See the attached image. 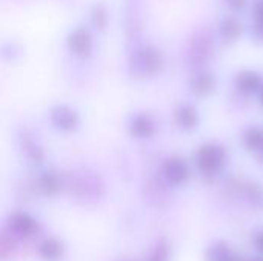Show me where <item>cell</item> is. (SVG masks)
Returning <instances> with one entry per match:
<instances>
[{"instance_id": "cell-6", "label": "cell", "mask_w": 263, "mask_h": 261, "mask_svg": "<svg viewBox=\"0 0 263 261\" xmlns=\"http://www.w3.org/2000/svg\"><path fill=\"white\" fill-rule=\"evenodd\" d=\"M194 163L200 174L216 175L219 174L227 163V151L222 145L216 142H208L199 146L194 155Z\"/></svg>"}, {"instance_id": "cell-10", "label": "cell", "mask_w": 263, "mask_h": 261, "mask_svg": "<svg viewBox=\"0 0 263 261\" xmlns=\"http://www.w3.org/2000/svg\"><path fill=\"white\" fill-rule=\"evenodd\" d=\"M34 251L40 261H65L68 257L66 243L55 235H42L35 242Z\"/></svg>"}, {"instance_id": "cell-4", "label": "cell", "mask_w": 263, "mask_h": 261, "mask_svg": "<svg viewBox=\"0 0 263 261\" xmlns=\"http://www.w3.org/2000/svg\"><path fill=\"white\" fill-rule=\"evenodd\" d=\"M15 142L20 157L32 168L42 169L46 163V149L39 137L29 126H22L15 134Z\"/></svg>"}, {"instance_id": "cell-25", "label": "cell", "mask_w": 263, "mask_h": 261, "mask_svg": "<svg viewBox=\"0 0 263 261\" xmlns=\"http://www.w3.org/2000/svg\"><path fill=\"white\" fill-rule=\"evenodd\" d=\"M254 261H263V258H256V260Z\"/></svg>"}, {"instance_id": "cell-8", "label": "cell", "mask_w": 263, "mask_h": 261, "mask_svg": "<svg viewBox=\"0 0 263 261\" xmlns=\"http://www.w3.org/2000/svg\"><path fill=\"white\" fill-rule=\"evenodd\" d=\"M66 46L71 52L72 57L77 58H89L94 52V35L91 32V29L88 26H77L74 28L68 35H66Z\"/></svg>"}, {"instance_id": "cell-5", "label": "cell", "mask_w": 263, "mask_h": 261, "mask_svg": "<svg viewBox=\"0 0 263 261\" xmlns=\"http://www.w3.org/2000/svg\"><path fill=\"white\" fill-rule=\"evenodd\" d=\"M48 123L51 125V128L60 134H76L80 128H82V115L80 112L68 105V103H55L52 105L48 112Z\"/></svg>"}, {"instance_id": "cell-14", "label": "cell", "mask_w": 263, "mask_h": 261, "mask_svg": "<svg viewBox=\"0 0 263 261\" xmlns=\"http://www.w3.org/2000/svg\"><path fill=\"white\" fill-rule=\"evenodd\" d=\"M191 91L196 97H200V98H205L208 95H211L214 91H216V78L213 77V74L210 72H199L196 74L193 78H191Z\"/></svg>"}, {"instance_id": "cell-7", "label": "cell", "mask_w": 263, "mask_h": 261, "mask_svg": "<svg viewBox=\"0 0 263 261\" xmlns=\"http://www.w3.org/2000/svg\"><path fill=\"white\" fill-rule=\"evenodd\" d=\"M32 191L35 195L54 200L65 194V174L54 168H42L32 180Z\"/></svg>"}, {"instance_id": "cell-12", "label": "cell", "mask_w": 263, "mask_h": 261, "mask_svg": "<svg viewBox=\"0 0 263 261\" xmlns=\"http://www.w3.org/2000/svg\"><path fill=\"white\" fill-rule=\"evenodd\" d=\"M234 86L239 92L245 95H251V94L260 92V89L263 88V80L259 72L245 69V71L237 72V75L234 77Z\"/></svg>"}, {"instance_id": "cell-3", "label": "cell", "mask_w": 263, "mask_h": 261, "mask_svg": "<svg viewBox=\"0 0 263 261\" xmlns=\"http://www.w3.org/2000/svg\"><path fill=\"white\" fill-rule=\"evenodd\" d=\"M163 68L162 52L151 45L137 46L128 57V71L136 78L153 77Z\"/></svg>"}, {"instance_id": "cell-17", "label": "cell", "mask_w": 263, "mask_h": 261, "mask_svg": "<svg viewBox=\"0 0 263 261\" xmlns=\"http://www.w3.org/2000/svg\"><path fill=\"white\" fill-rule=\"evenodd\" d=\"M18 242L5 229H0V261H8L12 258L18 249Z\"/></svg>"}, {"instance_id": "cell-11", "label": "cell", "mask_w": 263, "mask_h": 261, "mask_svg": "<svg viewBox=\"0 0 263 261\" xmlns=\"http://www.w3.org/2000/svg\"><path fill=\"white\" fill-rule=\"evenodd\" d=\"M126 129L136 140H149L157 132V123L148 112H134L126 122Z\"/></svg>"}, {"instance_id": "cell-9", "label": "cell", "mask_w": 263, "mask_h": 261, "mask_svg": "<svg viewBox=\"0 0 263 261\" xmlns=\"http://www.w3.org/2000/svg\"><path fill=\"white\" fill-rule=\"evenodd\" d=\"M162 177L174 188L183 186L191 178V166L182 155H171L162 165Z\"/></svg>"}, {"instance_id": "cell-15", "label": "cell", "mask_w": 263, "mask_h": 261, "mask_svg": "<svg viewBox=\"0 0 263 261\" xmlns=\"http://www.w3.org/2000/svg\"><path fill=\"white\" fill-rule=\"evenodd\" d=\"M242 142L248 152L254 155L259 154L263 149V129L259 126H250L248 129H245Z\"/></svg>"}, {"instance_id": "cell-16", "label": "cell", "mask_w": 263, "mask_h": 261, "mask_svg": "<svg viewBox=\"0 0 263 261\" xmlns=\"http://www.w3.org/2000/svg\"><path fill=\"white\" fill-rule=\"evenodd\" d=\"M236 255L225 242H216L206 249L205 261H233Z\"/></svg>"}, {"instance_id": "cell-23", "label": "cell", "mask_w": 263, "mask_h": 261, "mask_svg": "<svg viewBox=\"0 0 263 261\" xmlns=\"http://www.w3.org/2000/svg\"><path fill=\"white\" fill-rule=\"evenodd\" d=\"M225 3L231 8V9H243V6L248 3V0H225Z\"/></svg>"}, {"instance_id": "cell-24", "label": "cell", "mask_w": 263, "mask_h": 261, "mask_svg": "<svg viewBox=\"0 0 263 261\" xmlns=\"http://www.w3.org/2000/svg\"><path fill=\"white\" fill-rule=\"evenodd\" d=\"M260 102H262V105H263V88L260 89Z\"/></svg>"}, {"instance_id": "cell-20", "label": "cell", "mask_w": 263, "mask_h": 261, "mask_svg": "<svg viewBox=\"0 0 263 261\" xmlns=\"http://www.w3.org/2000/svg\"><path fill=\"white\" fill-rule=\"evenodd\" d=\"M170 258H171V245L166 238H160L154 245L146 261H170Z\"/></svg>"}, {"instance_id": "cell-13", "label": "cell", "mask_w": 263, "mask_h": 261, "mask_svg": "<svg viewBox=\"0 0 263 261\" xmlns=\"http://www.w3.org/2000/svg\"><path fill=\"white\" fill-rule=\"evenodd\" d=\"M174 122L183 131H193L200 122L199 111L191 103H180L174 111Z\"/></svg>"}, {"instance_id": "cell-18", "label": "cell", "mask_w": 263, "mask_h": 261, "mask_svg": "<svg viewBox=\"0 0 263 261\" xmlns=\"http://www.w3.org/2000/svg\"><path fill=\"white\" fill-rule=\"evenodd\" d=\"M220 35L227 42H234L242 35V23L236 17H225L220 23Z\"/></svg>"}, {"instance_id": "cell-1", "label": "cell", "mask_w": 263, "mask_h": 261, "mask_svg": "<svg viewBox=\"0 0 263 261\" xmlns=\"http://www.w3.org/2000/svg\"><path fill=\"white\" fill-rule=\"evenodd\" d=\"M65 194L82 205H96L105 198L106 186L102 177L96 172L80 171L65 174Z\"/></svg>"}, {"instance_id": "cell-2", "label": "cell", "mask_w": 263, "mask_h": 261, "mask_svg": "<svg viewBox=\"0 0 263 261\" xmlns=\"http://www.w3.org/2000/svg\"><path fill=\"white\" fill-rule=\"evenodd\" d=\"M3 228L18 242V243H28V242H37L42 237L43 225L42 222L25 209H14L11 211L3 223Z\"/></svg>"}, {"instance_id": "cell-22", "label": "cell", "mask_w": 263, "mask_h": 261, "mask_svg": "<svg viewBox=\"0 0 263 261\" xmlns=\"http://www.w3.org/2000/svg\"><path fill=\"white\" fill-rule=\"evenodd\" d=\"M253 245H254V248H256L257 252L263 254V229L254 234V237H253Z\"/></svg>"}, {"instance_id": "cell-21", "label": "cell", "mask_w": 263, "mask_h": 261, "mask_svg": "<svg viewBox=\"0 0 263 261\" xmlns=\"http://www.w3.org/2000/svg\"><path fill=\"white\" fill-rule=\"evenodd\" d=\"M22 54V46L18 43L14 42H6L0 45V58L6 60V62H12L15 58H18Z\"/></svg>"}, {"instance_id": "cell-19", "label": "cell", "mask_w": 263, "mask_h": 261, "mask_svg": "<svg viewBox=\"0 0 263 261\" xmlns=\"http://www.w3.org/2000/svg\"><path fill=\"white\" fill-rule=\"evenodd\" d=\"M89 20L97 29H105L109 22V12L103 2H96L89 8Z\"/></svg>"}]
</instances>
